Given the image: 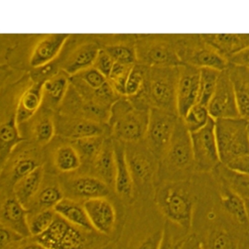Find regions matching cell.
Wrapping results in <instances>:
<instances>
[{
    "mask_svg": "<svg viewBox=\"0 0 249 249\" xmlns=\"http://www.w3.org/2000/svg\"><path fill=\"white\" fill-rule=\"evenodd\" d=\"M176 103L178 116L182 118L197 103L200 68L188 64L179 67Z\"/></svg>",
    "mask_w": 249,
    "mask_h": 249,
    "instance_id": "cell-11",
    "label": "cell"
},
{
    "mask_svg": "<svg viewBox=\"0 0 249 249\" xmlns=\"http://www.w3.org/2000/svg\"><path fill=\"white\" fill-rule=\"evenodd\" d=\"M209 249H236L233 237L223 230H214L210 234L207 242Z\"/></svg>",
    "mask_w": 249,
    "mask_h": 249,
    "instance_id": "cell-39",
    "label": "cell"
},
{
    "mask_svg": "<svg viewBox=\"0 0 249 249\" xmlns=\"http://www.w3.org/2000/svg\"><path fill=\"white\" fill-rule=\"evenodd\" d=\"M228 60L230 65L249 69V45Z\"/></svg>",
    "mask_w": 249,
    "mask_h": 249,
    "instance_id": "cell-49",
    "label": "cell"
},
{
    "mask_svg": "<svg viewBox=\"0 0 249 249\" xmlns=\"http://www.w3.org/2000/svg\"><path fill=\"white\" fill-rule=\"evenodd\" d=\"M23 140L18 129L15 116L1 123L0 127V163L6 162L14 148Z\"/></svg>",
    "mask_w": 249,
    "mask_h": 249,
    "instance_id": "cell-23",
    "label": "cell"
},
{
    "mask_svg": "<svg viewBox=\"0 0 249 249\" xmlns=\"http://www.w3.org/2000/svg\"><path fill=\"white\" fill-rule=\"evenodd\" d=\"M71 193L77 197L86 200L106 197L109 194V186L98 178L80 177L72 180L69 184Z\"/></svg>",
    "mask_w": 249,
    "mask_h": 249,
    "instance_id": "cell-20",
    "label": "cell"
},
{
    "mask_svg": "<svg viewBox=\"0 0 249 249\" xmlns=\"http://www.w3.org/2000/svg\"><path fill=\"white\" fill-rule=\"evenodd\" d=\"M20 249H49L36 241L22 247Z\"/></svg>",
    "mask_w": 249,
    "mask_h": 249,
    "instance_id": "cell-51",
    "label": "cell"
},
{
    "mask_svg": "<svg viewBox=\"0 0 249 249\" xmlns=\"http://www.w3.org/2000/svg\"><path fill=\"white\" fill-rule=\"evenodd\" d=\"M179 67H150L151 70H147L144 92L150 109L156 108L178 114L176 94Z\"/></svg>",
    "mask_w": 249,
    "mask_h": 249,
    "instance_id": "cell-4",
    "label": "cell"
},
{
    "mask_svg": "<svg viewBox=\"0 0 249 249\" xmlns=\"http://www.w3.org/2000/svg\"><path fill=\"white\" fill-rule=\"evenodd\" d=\"M24 237L13 230L0 225V249H5L8 246L21 240Z\"/></svg>",
    "mask_w": 249,
    "mask_h": 249,
    "instance_id": "cell-47",
    "label": "cell"
},
{
    "mask_svg": "<svg viewBox=\"0 0 249 249\" xmlns=\"http://www.w3.org/2000/svg\"><path fill=\"white\" fill-rule=\"evenodd\" d=\"M147 70L142 66H133L126 83L125 97L129 98L134 97L142 90Z\"/></svg>",
    "mask_w": 249,
    "mask_h": 249,
    "instance_id": "cell-35",
    "label": "cell"
},
{
    "mask_svg": "<svg viewBox=\"0 0 249 249\" xmlns=\"http://www.w3.org/2000/svg\"><path fill=\"white\" fill-rule=\"evenodd\" d=\"M127 164L134 187L142 188L151 184L158 174L159 160L143 142L125 143Z\"/></svg>",
    "mask_w": 249,
    "mask_h": 249,
    "instance_id": "cell-9",
    "label": "cell"
},
{
    "mask_svg": "<svg viewBox=\"0 0 249 249\" xmlns=\"http://www.w3.org/2000/svg\"><path fill=\"white\" fill-rule=\"evenodd\" d=\"M202 249H203V248Z\"/></svg>",
    "mask_w": 249,
    "mask_h": 249,
    "instance_id": "cell-54",
    "label": "cell"
},
{
    "mask_svg": "<svg viewBox=\"0 0 249 249\" xmlns=\"http://www.w3.org/2000/svg\"><path fill=\"white\" fill-rule=\"evenodd\" d=\"M114 63L113 59L105 50H99L93 65L107 79Z\"/></svg>",
    "mask_w": 249,
    "mask_h": 249,
    "instance_id": "cell-44",
    "label": "cell"
},
{
    "mask_svg": "<svg viewBox=\"0 0 249 249\" xmlns=\"http://www.w3.org/2000/svg\"><path fill=\"white\" fill-rule=\"evenodd\" d=\"M211 118L202 128L191 133L194 168L201 172L214 169L220 162L214 130Z\"/></svg>",
    "mask_w": 249,
    "mask_h": 249,
    "instance_id": "cell-8",
    "label": "cell"
},
{
    "mask_svg": "<svg viewBox=\"0 0 249 249\" xmlns=\"http://www.w3.org/2000/svg\"><path fill=\"white\" fill-rule=\"evenodd\" d=\"M105 139L103 136H94L73 140L75 149L80 157L93 160L100 151Z\"/></svg>",
    "mask_w": 249,
    "mask_h": 249,
    "instance_id": "cell-36",
    "label": "cell"
},
{
    "mask_svg": "<svg viewBox=\"0 0 249 249\" xmlns=\"http://www.w3.org/2000/svg\"><path fill=\"white\" fill-rule=\"evenodd\" d=\"M214 169L225 186L249 200V175L234 171L221 163Z\"/></svg>",
    "mask_w": 249,
    "mask_h": 249,
    "instance_id": "cell-25",
    "label": "cell"
},
{
    "mask_svg": "<svg viewBox=\"0 0 249 249\" xmlns=\"http://www.w3.org/2000/svg\"><path fill=\"white\" fill-rule=\"evenodd\" d=\"M41 89L36 86L25 91L19 99L15 118L18 124L28 120L38 108L42 98Z\"/></svg>",
    "mask_w": 249,
    "mask_h": 249,
    "instance_id": "cell-26",
    "label": "cell"
},
{
    "mask_svg": "<svg viewBox=\"0 0 249 249\" xmlns=\"http://www.w3.org/2000/svg\"><path fill=\"white\" fill-rule=\"evenodd\" d=\"M228 71L234 86L240 116L249 120V69L230 65Z\"/></svg>",
    "mask_w": 249,
    "mask_h": 249,
    "instance_id": "cell-19",
    "label": "cell"
},
{
    "mask_svg": "<svg viewBox=\"0 0 249 249\" xmlns=\"http://www.w3.org/2000/svg\"><path fill=\"white\" fill-rule=\"evenodd\" d=\"M214 130L220 162L249 153L248 120L241 117L214 120Z\"/></svg>",
    "mask_w": 249,
    "mask_h": 249,
    "instance_id": "cell-5",
    "label": "cell"
},
{
    "mask_svg": "<svg viewBox=\"0 0 249 249\" xmlns=\"http://www.w3.org/2000/svg\"><path fill=\"white\" fill-rule=\"evenodd\" d=\"M222 203L226 211L239 224L249 225V216L244 198L225 186Z\"/></svg>",
    "mask_w": 249,
    "mask_h": 249,
    "instance_id": "cell-27",
    "label": "cell"
},
{
    "mask_svg": "<svg viewBox=\"0 0 249 249\" xmlns=\"http://www.w3.org/2000/svg\"><path fill=\"white\" fill-rule=\"evenodd\" d=\"M150 109L135 107L122 97L112 106L108 124L114 139L124 143L143 140L148 126Z\"/></svg>",
    "mask_w": 249,
    "mask_h": 249,
    "instance_id": "cell-3",
    "label": "cell"
},
{
    "mask_svg": "<svg viewBox=\"0 0 249 249\" xmlns=\"http://www.w3.org/2000/svg\"><path fill=\"white\" fill-rule=\"evenodd\" d=\"M193 168L191 133L179 117L169 144L159 160L157 177L163 182L183 180Z\"/></svg>",
    "mask_w": 249,
    "mask_h": 249,
    "instance_id": "cell-1",
    "label": "cell"
},
{
    "mask_svg": "<svg viewBox=\"0 0 249 249\" xmlns=\"http://www.w3.org/2000/svg\"><path fill=\"white\" fill-rule=\"evenodd\" d=\"M179 118L174 113L156 108L150 109L143 142L158 160L169 144Z\"/></svg>",
    "mask_w": 249,
    "mask_h": 249,
    "instance_id": "cell-6",
    "label": "cell"
},
{
    "mask_svg": "<svg viewBox=\"0 0 249 249\" xmlns=\"http://www.w3.org/2000/svg\"><path fill=\"white\" fill-rule=\"evenodd\" d=\"M115 62L134 65L137 59L135 45L122 42L109 46L105 50Z\"/></svg>",
    "mask_w": 249,
    "mask_h": 249,
    "instance_id": "cell-34",
    "label": "cell"
},
{
    "mask_svg": "<svg viewBox=\"0 0 249 249\" xmlns=\"http://www.w3.org/2000/svg\"><path fill=\"white\" fill-rule=\"evenodd\" d=\"M55 125L52 119L45 117L35 124L34 133L36 141L40 144H45L53 138L55 133Z\"/></svg>",
    "mask_w": 249,
    "mask_h": 249,
    "instance_id": "cell-41",
    "label": "cell"
},
{
    "mask_svg": "<svg viewBox=\"0 0 249 249\" xmlns=\"http://www.w3.org/2000/svg\"><path fill=\"white\" fill-rule=\"evenodd\" d=\"M207 107L210 117L214 120L240 117L228 68L221 71L215 90Z\"/></svg>",
    "mask_w": 249,
    "mask_h": 249,
    "instance_id": "cell-10",
    "label": "cell"
},
{
    "mask_svg": "<svg viewBox=\"0 0 249 249\" xmlns=\"http://www.w3.org/2000/svg\"><path fill=\"white\" fill-rule=\"evenodd\" d=\"M161 234L162 230L153 232L140 241L135 249H159Z\"/></svg>",
    "mask_w": 249,
    "mask_h": 249,
    "instance_id": "cell-48",
    "label": "cell"
},
{
    "mask_svg": "<svg viewBox=\"0 0 249 249\" xmlns=\"http://www.w3.org/2000/svg\"><path fill=\"white\" fill-rule=\"evenodd\" d=\"M200 36L205 43L228 59L249 45V34H207Z\"/></svg>",
    "mask_w": 249,
    "mask_h": 249,
    "instance_id": "cell-16",
    "label": "cell"
},
{
    "mask_svg": "<svg viewBox=\"0 0 249 249\" xmlns=\"http://www.w3.org/2000/svg\"><path fill=\"white\" fill-rule=\"evenodd\" d=\"M56 168L63 172H71L77 169L81 163V157L72 145L60 146L56 151L54 158Z\"/></svg>",
    "mask_w": 249,
    "mask_h": 249,
    "instance_id": "cell-31",
    "label": "cell"
},
{
    "mask_svg": "<svg viewBox=\"0 0 249 249\" xmlns=\"http://www.w3.org/2000/svg\"><path fill=\"white\" fill-rule=\"evenodd\" d=\"M202 247L197 238L193 234H189L181 249H202Z\"/></svg>",
    "mask_w": 249,
    "mask_h": 249,
    "instance_id": "cell-50",
    "label": "cell"
},
{
    "mask_svg": "<svg viewBox=\"0 0 249 249\" xmlns=\"http://www.w3.org/2000/svg\"><path fill=\"white\" fill-rule=\"evenodd\" d=\"M67 36L66 34H54L43 39L35 48L30 61L31 65L41 67L51 61L57 53Z\"/></svg>",
    "mask_w": 249,
    "mask_h": 249,
    "instance_id": "cell-22",
    "label": "cell"
},
{
    "mask_svg": "<svg viewBox=\"0 0 249 249\" xmlns=\"http://www.w3.org/2000/svg\"><path fill=\"white\" fill-rule=\"evenodd\" d=\"M211 118L207 107L197 103L181 119L186 128L192 133L204 127Z\"/></svg>",
    "mask_w": 249,
    "mask_h": 249,
    "instance_id": "cell-32",
    "label": "cell"
},
{
    "mask_svg": "<svg viewBox=\"0 0 249 249\" xmlns=\"http://www.w3.org/2000/svg\"><path fill=\"white\" fill-rule=\"evenodd\" d=\"M135 49L137 59L150 67H178L183 64L176 47L167 39L140 38L135 43Z\"/></svg>",
    "mask_w": 249,
    "mask_h": 249,
    "instance_id": "cell-7",
    "label": "cell"
},
{
    "mask_svg": "<svg viewBox=\"0 0 249 249\" xmlns=\"http://www.w3.org/2000/svg\"><path fill=\"white\" fill-rule=\"evenodd\" d=\"M94 168L99 179L114 187L116 162L113 139H105L94 159Z\"/></svg>",
    "mask_w": 249,
    "mask_h": 249,
    "instance_id": "cell-18",
    "label": "cell"
},
{
    "mask_svg": "<svg viewBox=\"0 0 249 249\" xmlns=\"http://www.w3.org/2000/svg\"><path fill=\"white\" fill-rule=\"evenodd\" d=\"M113 142L116 162L114 188L120 196L131 199L135 187L126 158L125 143L114 139Z\"/></svg>",
    "mask_w": 249,
    "mask_h": 249,
    "instance_id": "cell-15",
    "label": "cell"
},
{
    "mask_svg": "<svg viewBox=\"0 0 249 249\" xmlns=\"http://www.w3.org/2000/svg\"><path fill=\"white\" fill-rule=\"evenodd\" d=\"M66 85V79L64 77L58 76L47 81L43 86V89L50 101L55 104L62 97Z\"/></svg>",
    "mask_w": 249,
    "mask_h": 249,
    "instance_id": "cell-40",
    "label": "cell"
},
{
    "mask_svg": "<svg viewBox=\"0 0 249 249\" xmlns=\"http://www.w3.org/2000/svg\"><path fill=\"white\" fill-rule=\"evenodd\" d=\"M134 65L115 62L107 78L110 85L121 97H125L126 83Z\"/></svg>",
    "mask_w": 249,
    "mask_h": 249,
    "instance_id": "cell-33",
    "label": "cell"
},
{
    "mask_svg": "<svg viewBox=\"0 0 249 249\" xmlns=\"http://www.w3.org/2000/svg\"><path fill=\"white\" fill-rule=\"evenodd\" d=\"M55 213L51 209L43 210L37 213L29 222L31 236L36 237L44 232L54 221Z\"/></svg>",
    "mask_w": 249,
    "mask_h": 249,
    "instance_id": "cell-37",
    "label": "cell"
},
{
    "mask_svg": "<svg viewBox=\"0 0 249 249\" xmlns=\"http://www.w3.org/2000/svg\"><path fill=\"white\" fill-rule=\"evenodd\" d=\"M63 198L61 191L56 187L49 186L41 191L38 196V205L45 209L53 208Z\"/></svg>",
    "mask_w": 249,
    "mask_h": 249,
    "instance_id": "cell-42",
    "label": "cell"
},
{
    "mask_svg": "<svg viewBox=\"0 0 249 249\" xmlns=\"http://www.w3.org/2000/svg\"><path fill=\"white\" fill-rule=\"evenodd\" d=\"M101 249H112V247L110 245H106L105 247L102 248Z\"/></svg>",
    "mask_w": 249,
    "mask_h": 249,
    "instance_id": "cell-52",
    "label": "cell"
},
{
    "mask_svg": "<svg viewBox=\"0 0 249 249\" xmlns=\"http://www.w3.org/2000/svg\"><path fill=\"white\" fill-rule=\"evenodd\" d=\"M101 124L83 118L61 121L58 126L60 134L73 140L94 136H103L106 128Z\"/></svg>",
    "mask_w": 249,
    "mask_h": 249,
    "instance_id": "cell-17",
    "label": "cell"
},
{
    "mask_svg": "<svg viewBox=\"0 0 249 249\" xmlns=\"http://www.w3.org/2000/svg\"><path fill=\"white\" fill-rule=\"evenodd\" d=\"M56 214L73 226L86 231L94 230L83 205L70 198H63L54 208Z\"/></svg>",
    "mask_w": 249,
    "mask_h": 249,
    "instance_id": "cell-21",
    "label": "cell"
},
{
    "mask_svg": "<svg viewBox=\"0 0 249 249\" xmlns=\"http://www.w3.org/2000/svg\"><path fill=\"white\" fill-rule=\"evenodd\" d=\"M43 175V167L39 165L32 173L14 183L15 197L25 207L38 191Z\"/></svg>",
    "mask_w": 249,
    "mask_h": 249,
    "instance_id": "cell-24",
    "label": "cell"
},
{
    "mask_svg": "<svg viewBox=\"0 0 249 249\" xmlns=\"http://www.w3.org/2000/svg\"><path fill=\"white\" fill-rule=\"evenodd\" d=\"M83 205L94 230L106 236L112 234L116 225V213L106 197L89 199Z\"/></svg>",
    "mask_w": 249,
    "mask_h": 249,
    "instance_id": "cell-13",
    "label": "cell"
},
{
    "mask_svg": "<svg viewBox=\"0 0 249 249\" xmlns=\"http://www.w3.org/2000/svg\"><path fill=\"white\" fill-rule=\"evenodd\" d=\"M29 211L15 197L6 199L1 206L0 225L24 238L31 236L28 215Z\"/></svg>",
    "mask_w": 249,
    "mask_h": 249,
    "instance_id": "cell-14",
    "label": "cell"
},
{
    "mask_svg": "<svg viewBox=\"0 0 249 249\" xmlns=\"http://www.w3.org/2000/svg\"><path fill=\"white\" fill-rule=\"evenodd\" d=\"M187 46L183 57L187 55V62L199 68H207L222 71L227 69L230 63L228 59L212 47L205 43L200 35H193L192 43Z\"/></svg>",
    "mask_w": 249,
    "mask_h": 249,
    "instance_id": "cell-12",
    "label": "cell"
},
{
    "mask_svg": "<svg viewBox=\"0 0 249 249\" xmlns=\"http://www.w3.org/2000/svg\"><path fill=\"white\" fill-rule=\"evenodd\" d=\"M247 132H248V137H249V120H248Z\"/></svg>",
    "mask_w": 249,
    "mask_h": 249,
    "instance_id": "cell-53",
    "label": "cell"
},
{
    "mask_svg": "<svg viewBox=\"0 0 249 249\" xmlns=\"http://www.w3.org/2000/svg\"><path fill=\"white\" fill-rule=\"evenodd\" d=\"M79 229L71 224L54 249H84L86 240Z\"/></svg>",
    "mask_w": 249,
    "mask_h": 249,
    "instance_id": "cell-38",
    "label": "cell"
},
{
    "mask_svg": "<svg viewBox=\"0 0 249 249\" xmlns=\"http://www.w3.org/2000/svg\"><path fill=\"white\" fill-rule=\"evenodd\" d=\"M220 72L211 68H200L197 103L207 107L214 92Z\"/></svg>",
    "mask_w": 249,
    "mask_h": 249,
    "instance_id": "cell-30",
    "label": "cell"
},
{
    "mask_svg": "<svg viewBox=\"0 0 249 249\" xmlns=\"http://www.w3.org/2000/svg\"><path fill=\"white\" fill-rule=\"evenodd\" d=\"M185 180L162 182L155 196L156 204L167 220L189 231L192 225L194 202Z\"/></svg>",
    "mask_w": 249,
    "mask_h": 249,
    "instance_id": "cell-2",
    "label": "cell"
},
{
    "mask_svg": "<svg viewBox=\"0 0 249 249\" xmlns=\"http://www.w3.org/2000/svg\"><path fill=\"white\" fill-rule=\"evenodd\" d=\"M82 78L89 87L95 90L102 87L107 81V79L94 67L86 70Z\"/></svg>",
    "mask_w": 249,
    "mask_h": 249,
    "instance_id": "cell-45",
    "label": "cell"
},
{
    "mask_svg": "<svg viewBox=\"0 0 249 249\" xmlns=\"http://www.w3.org/2000/svg\"><path fill=\"white\" fill-rule=\"evenodd\" d=\"M99 50L93 44L80 47L66 63V71L70 73H74L88 68L93 64Z\"/></svg>",
    "mask_w": 249,
    "mask_h": 249,
    "instance_id": "cell-28",
    "label": "cell"
},
{
    "mask_svg": "<svg viewBox=\"0 0 249 249\" xmlns=\"http://www.w3.org/2000/svg\"><path fill=\"white\" fill-rule=\"evenodd\" d=\"M225 165L236 172L249 175V153L238 156Z\"/></svg>",
    "mask_w": 249,
    "mask_h": 249,
    "instance_id": "cell-46",
    "label": "cell"
},
{
    "mask_svg": "<svg viewBox=\"0 0 249 249\" xmlns=\"http://www.w3.org/2000/svg\"><path fill=\"white\" fill-rule=\"evenodd\" d=\"M189 231L165 220L159 249H181Z\"/></svg>",
    "mask_w": 249,
    "mask_h": 249,
    "instance_id": "cell-29",
    "label": "cell"
},
{
    "mask_svg": "<svg viewBox=\"0 0 249 249\" xmlns=\"http://www.w3.org/2000/svg\"><path fill=\"white\" fill-rule=\"evenodd\" d=\"M40 165L34 160L24 158L16 162L12 170L14 183L34 171Z\"/></svg>",
    "mask_w": 249,
    "mask_h": 249,
    "instance_id": "cell-43",
    "label": "cell"
}]
</instances>
